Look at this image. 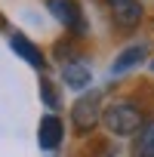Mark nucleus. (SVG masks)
<instances>
[{
    "mask_svg": "<svg viewBox=\"0 0 154 157\" xmlns=\"http://www.w3.org/2000/svg\"><path fill=\"white\" fill-rule=\"evenodd\" d=\"M105 6H108L111 22L120 31H133L142 22V16H145V6L139 3V0H105Z\"/></svg>",
    "mask_w": 154,
    "mask_h": 157,
    "instance_id": "20e7f679",
    "label": "nucleus"
},
{
    "mask_svg": "<svg viewBox=\"0 0 154 157\" xmlns=\"http://www.w3.org/2000/svg\"><path fill=\"white\" fill-rule=\"evenodd\" d=\"M145 56H148V46H145V43H133V46H126V49L114 59L111 74H126V71H133V68H136Z\"/></svg>",
    "mask_w": 154,
    "mask_h": 157,
    "instance_id": "0eeeda50",
    "label": "nucleus"
},
{
    "mask_svg": "<svg viewBox=\"0 0 154 157\" xmlns=\"http://www.w3.org/2000/svg\"><path fill=\"white\" fill-rule=\"evenodd\" d=\"M102 123H105V129L111 132V136H117V139H129V136H136L145 123H148V117H145V111L136 105V102H114V105H108L105 111H102Z\"/></svg>",
    "mask_w": 154,
    "mask_h": 157,
    "instance_id": "f257e3e1",
    "label": "nucleus"
},
{
    "mask_svg": "<svg viewBox=\"0 0 154 157\" xmlns=\"http://www.w3.org/2000/svg\"><path fill=\"white\" fill-rule=\"evenodd\" d=\"M62 80H65L71 90H87V86L93 83V71H90V65H83V62H68V65L62 68Z\"/></svg>",
    "mask_w": 154,
    "mask_h": 157,
    "instance_id": "423d86ee",
    "label": "nucleus"
},
{
    "mask_svg": "<svg viewBox=\"0 0 154 157\" xmlns=\"http://www.w3.org/2000/svg\"><path fill=\"white\" fill-rule=\"evenodd\" d=\"M10 43H13V49H16V52H19V56H22V59H25L31 68H40V71L46 68V59H43V52H40V49H37V46H34L28 37H22V34H13V40H10Z\"/></svg>",
    "mask_w": 154,
    "mask_h": 157,
    "instance_id": "6e6552de",
    "label": "nucleus"
},
{
    "mask_svg": "<svg viewBox=\"0 0 154 157\" xmlns=\"http://www.w3.org/2000/svg\"><path fill=\"white\" fill-rule=\"evenodd\" d=\"M62 136H65V126H62V120H59L56 114H46V117L40 120V132H37V142H40V148H43V151H56V148L62 145Z\"/></svg>",
    "mask_w": 154,
    "mask_h": 157,
    "instance_id": "39448f33",
    "label": "nucleus"
},
{
    "mask_svg": "<svg viewBox=\"0 0 154 157\" xmlns=\"http://www.w3.org/2000/svg\"><path fill=\"white\" fill-rule=\"evenodd\" d=\"M40 96H43L46 108H59V93L52 90V83H49V80H40Z\"/></svg>",
    "mask_w": 154,
    "mask_h": 157,
    "instance_id": "9d476101",
    "label": "nucleus"
},
{
    "mask_svg": "<svg viewBox=\"0 0 154 157\" xmlns=\"http://www.w3.org/2000/svg\"><path fill=\"white\" fill-rule=\"evenodd\" d=\"M71 123L80 136H90L102 123V93H87L77 99L71 108Z\"/></svg>",
    "mask_w": 154,
    "mask_h": 157,
    "instance_id": "f03ea898",
    "label": "nucleus"
},
{
    "mask_svg": "<svg viewBox=\"0 0 154 157\" xmlns=\"http://www.w3.org/2000/svg\"><path fill=\"white\" fill-rule=\"evenodd\" d=\"M151 71H154V59H151Z\"/></svg>",
    "mask_w": 154,
    "mask_h": 157,
    "instance_id": "9b49d317",
    "label": "nucleus"
},
{
    "mask_svg": "<svg viewBox=\"0 0 154 157\" xmlns=\"http://www.w3.org/2000/svg\"><path fill=\"white\" fill-rule=\"evenodd\" d=\"M133 157H154V120H148L133 142Z\"/></svg>",
    "mask_w": 154,
    "mask_h": 157,
    "instance_id": "1a4fd4ad",
    "label": "nucleus"
},
{
    "mask_svg": "<svg viewBox=\"0 0 154 157\" xmlns=\"http://www.w3.org/2000/svg\"><path fill=\"white\" fill-rule=\"evenodd\" d=\"M46 6H49L52 19H56L62 28H68V31H74V34H83V31H87L83 10H80L77 0H46Z\"/></svg>",
    "mask_w": 154,
    "mask_h": 157,
    "instance_id": "7ed1b4c3",
    "label": "nucleus"
}]
</instances>
